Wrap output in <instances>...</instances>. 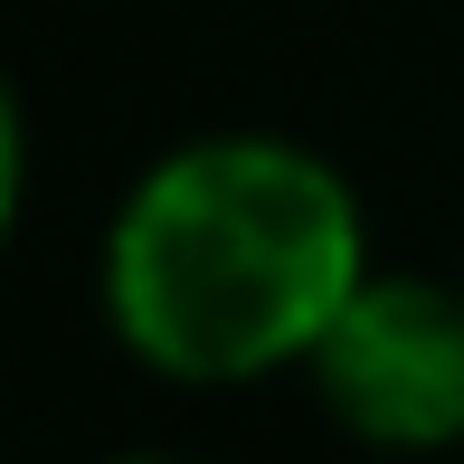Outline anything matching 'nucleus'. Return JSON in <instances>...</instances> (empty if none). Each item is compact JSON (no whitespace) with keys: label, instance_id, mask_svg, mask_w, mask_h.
<instances>
[{"label":"nucleus","instance_id":"obj_1","mask_svg":"<svg viewBox=\"0 0 464 464\" xmlns=\"http://www.w3.org/2000/svg\"><path fill=\"white\" fill-rule=\"evenodd\" d=\"M370 276L361 199L323 152L276 133H208L133 180L104 237L114 342L161 379H266L313 361Z\"/></svg>","mask_w":464,"mask_h":464},{"label":"nucleus","instance_id":"obj_2","mask_svg":"<svg viewBox=\"0 0 464 464\" xmlns=\"http://www.w3.org/2000/svg\"><path fill=\"white\" fill-rule=\"evenodd\" d=\"M313 389L361 446L436 455L464 436V294L427 276H361L313 342Z\"/></svg>","mask_w":464,"mask_h":464},{"label":"nucleus","instance_id":"obj_3","mask_svg":"<svg viewBox=\"0 0 464 464\" xmlns=\"http://www.w3.org/2000/svg\"><path fill=\"white\" fill-rule=\"evenodd\" d=\"M123 464H161V455H123Z\"/></svg>","mask_w":464,"mask_h":464}]
</instances>
